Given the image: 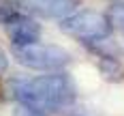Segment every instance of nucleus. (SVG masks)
I'll use <instances>...</instances> for the list:
<instances>
[{
  "instance_id": "nucleus-1",
  "label": "nucleus",
  "mask_w": 124,
  "mask_h": 116,
  "mask_svg": "<svg viewBox=\"0 0 124 116\" xmlns=\"http://www.w3.org/2000/svg\"><path fill=\"white\" fill-rule=\"evenodd\" d=\"M13 97L34 110H60L75 101V84L66 73L39 75L11 84Z\"/></svg>"
},
{
  "instance_id": "nucleus-4",
  "label": "nucleus",
  "mask_w": 124,
  "mask_h": 116,
  "mask_svg": "<svg viewBox=\"0 0 124 116\" xmlns=\"http://www.w3.org/2000/svg\"><path fill=\"white\" fill-rule=\"evenodd\" d=\"M19 7L28 13L45 19H64L73 15L81 2L79 0H19Z\"/></svg>"
},
{
  "instance_id": "nucleus-9",
  "label": "nucleus",
  "mask_w": 124,
  "mask_h": 116,
  "mask_svg": "<svg viewBox=\"0 0 124 116\" xmlns=\"http://www.w3.org/2000/svg\"><path fill=\"white\" fill-rule=\"evenodd\" d=\"M13 116H43V112L30 107V105H26V103H19V105L13 110Z\"/></svg>"
},
{
  "instance_id": "nucleus-11",
  "label": "nucleus",
  "mask_w": 124,
  "mask_h": 116,
  "mask_svg": "<svg viewBox=\"0 0 124 116\" xmlns=\"http://www.w3.org/2000/svg\"><path fill=\"white\" fill-rule=\"evenodd\" d=\"M118 28H120V32H122V39H124V24H120Z\"/></svg>"
},
{
  "instance_id": "nucleus-3",
  "label": "nucleus",
  "mask_w": 124,
  "mask_h": 116,
  "mask_svg": "<svg viewBox=\"0 0 124 116\" xmlns=\"http://www.w3.org/2000/svg\"><path fill=\"white\" fill-rule=\"evenodd\" d=\"M111 19L101 11H77L60 19V30L79 41H101L111 35Z\"/></svg>"
},
{
  "instance_id": "nucleus-7",
  "label": "nucleus",
  "mask_w": 124,
  "mask_h": 116,
  "mask_svg": "<svg viewBox=\"0 0 124 116\" xmlns=\"http://www.w3.org/2000/svg\"><path fill=\"white\" fill-rule=\"evenodd\" d=\"M22 13V7H19V2H15V0H0V24H9L15 15H19Z\"/></svg>"
},
{
  "instance_id": "nucleus-8",
  "label": "nucleus",
  "mask_w": 124,
  "mask_h": 116,
  "mask_svg": "<svg viewBox=\"0 0 124 116\" xmlns=\"http://www.w3.org/2000/svg\"><path fill=\"white\" fill-rule=\"evenodd\" d=\"M109 19H111V24H116V26L124 24V0L111 4V9H109Z\"/></svg>"
},
{
  "instance_id": "nucleus-2",
  "label": "nucleus",
  "mask_w": 124,
  "mask_h": 116,
  "mask_svg": "<svg viewBox=\"0 0 124 116\" xmlns=\"http://www.w3.org/2000/svg\"><path fill=\"white\" fill-rule=\"evenodd\" d=\"M15 60L34 69V71H60L71 64V54L54 43H28V45H13Z\"/></svg>"
},
{
  "instance_id": "nucleus-6",
  "label": "nucleus",
  "mask_w": 124,
  "mask_h": 116,
  "mask_svg": "<svg viewBox=\"0 0 124 116\" xmlns=\"http://www.w3.org/2000/svg\"><path fill=\"white\" fill-rule=\"evenodd\" d=\"M99 71L107 82H122L124 80V64L116 58V56H107L103 54L99 58Z\"/></svg>"
},
{
  "instance_id": "nucleus-10",
  "label": "nucleus",
  "mask_w": 124,
  "mask_h": 116,
  "mask_svg": "<svg viewBox=\"0 0 124 116\" xmlns=\"http://www.w3.org/2000/svg\"><path fill=\"white\" fill-rule=\"evenodd\" d=\"M7 67H9V58H7V54H4V52L0 50V75L7 71Z\"/></svg>"
},
{
  "instance_id": "nucleus-5",
  "label": "nucleus",
  "mask_w": 124,
  "mask_h": 116,
  "mask_svg": "<svg viewBox=\"0 0 124 116\" xmlns=\"http://www.w3.org/2000/svg\"><path fill=\"white\" fill-rule=\"evenodd\" d=\"M4 28H7V35L13 41V45H28V43H37L41 39L39 22L24 15V13L15 15L9 24H4Z\"/></svg>"
}]
</instances>
